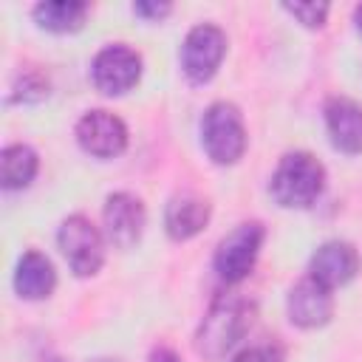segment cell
<instances>
[{
    "label": "cell",
    "mask_w": 362,
    "mask_h": 362,
    "mask_svg": "<svg viewBox=\"0 0 362 362\" xmlns=\"http://www.w3.org/2000/svg\"><path fill=\"white\" fill-rule=\"evenodd\" d=\"M201 144L215 164H235L246 150L243 119L235 105L215 102L201 119Z\"/></svg>",
    "instance_id": "cell-3"
},
{
    "label": "cell",
    "mask_w": 362,
    "mask_h": 362,
    "mask_svg": "<svg viewBox=\"0 0 362 362\" xmlns=\"http://www.w3.org/2000/svg\"><path fill=\"white\" fill-rule=\"evenodd\" d=\"M308 272L325 288H337V286H345L348 280L356 277V272H359V255L345 240H328V243H322L314 252Z\"/></svg>",
    "instance_id": "cell-10"
},
{
    "label": "cell",
    "mask_w": 362,
    "mask_h": 362,
    "mask_svg": "<svg viewBox=\"0 0 362 362\" xmlns=\"http://www.w3.org/2000/svg\"><path fill=\"white\" fill-rule=\"evenodd\" d=\"M235 362H280V354L272 348H246L235 356Z\"/></svg>",
    "instance_id": "cell-19"
},
{
    "label": "cell",
    "mask_w": 362,
    "mask_h": 362,
    "mask_svg": "<svg viewBox=\"0 0 362 362\" xmlns=\"http://www.w3.org/2000/svg\"><path fill=\"white\" fill-rule=\"evenodd\" d=\"M59 249L71 266L74 274L79 277H88V274H96L102 260H105V249H102V235L96 232V226L82 218V215H71L62 221L59 226Z\"/></svg>",
    "instance_id": "cell-4"
},
{
    "label": "cell",
    "mask_w": 362,
    "mask_h": 362,
    "mask_svg": "<svg viewBox=\"0 0 362 362\" xmlns=\"http://www.w3.org/2000/svg\"><path fill=\"white\" fill-rule=\"evenodd\" d=\"M90 74H93V85L102 93L116 96V93L130 90L139 82L141 57L127 45H107L96 54V59L90 65Z\"/></svg>",
    "instance_id": "cell-7"
},
{
    "label": "cell",
    "mask_w": 362,
    "mask_h": 362,
    "mask_svg": "<svg viewBox=\"0 0 362 362\" xmlns=\"http://www.w3.org/2000/svg\"><path fill=\"white\" fill-rule=\"evenodd\" d=\"M105 229L116 249H130L139 243L144 229V206L127 192H116L105 204Z\"/></svg>",
    "instance_id": "cell-9"
},
{
    "label": "cell",
    "mask_w": 362,
    "mask_h": 362,
    "mask_svg": "<svg viewBox=\"0 0 362 362\" xmlns=\"http://www.w3.org/2000/svg\"><path fill=\"white\" fill-rule=\"evenodd\" d=\"M325 184V170L322 164L308 156V153H288L274 175H272V195L280 206H291V209H303L311 206Z\"/></svg>",
    "instance_id": "cell-2"
},
{
    "label": "cell",
    "mask_w": 362,
    "mask_h": 362,
    "mask_svg": "<svg viewBox=\"0 0 362 362\" xmlns=\"http://www.w3.org/2000/svg\"><path fill=\"white\" fill-rule=\"evenodd\" d=\"M45 93H48V82H45L40 74L28 71V74L20 76V82H17V93H14L11 99H20V102H37V99H42Z\"/></svg>",
    "instance_id": "cell-18"
},
{
    "label": "cell",
    "mask_w": 362,
    "mask_h": 362,
    "mask_svg": "<svg viewBox=\"0 0 362 362\" xmlns=\"http://www.w3.org/2000/svg\"><path fill=\"white\" fill-rule=\"evenodd\" d=\"M76 141L96 158H113L127 147V127L107 110H90L76 124Z\"/></svg>",
    "instance_id": "cell-8"
},
{
    "label": "cell",
    "mask_w": 362,
    "mask_h": 362,
    "mask_svg": "<svg viewBox=\"0 0 362 362\" xmlns=\"http://www.w3.org/2000/svg\"><path fill=\"white\" fill-rule=\"evenodd\" d=\"M54 362H62V359H54Z\"/></svg>",
    "instance_id": "cell-24"
},
{
    "label": "cell",
    "mask_w": 362,
    "mask_h": 362,
    "mask_svg": "<svg viewBox=\"0 0 362 362\" xmlns=\"http://www.w3.org/2000/svg\"><path fill=\"white\" fill-rule=\"evenodd\" d=\"M331 314H334L331 288H325L314 277L300 280L288 291V317H291L294 325H300V328H317V325H325L331 320Z\"/></svg>",
    "instance_id": "cell-11"
},
{
    "label": "cell",
    "mask_w": 362,
    "mask_h": 362,
    "mask_svg": "<svg viewBox=\"0 0 362 362\" xmlns=\"http://www.w3.org/2000/svg\"><path fill=\"white\" fill-rule=\"evenodd\" d=\"M37 175V153L25 144H11L0 156V178L6 189H20L28 187L31 178Z\"/></svg>",
    "instance_id": "cell-16"
},
{
    "label": "cell",
    "mask_w": 362,
    "mask_h": 362,
    "mask_svg": "<svg viewBox=\"0 0 362 362\" xmlns=\"http://www.w3.org/2000/svg\"><path fill=\"white\" fill-rule=\"evenodd\" d=\"M260 243H263V226L260 223H240V226H235L218 243V252H215V269H218V274L226 283L243 280L252 272L255 260H257Z\"/></svg>",
    "instance_id": "cell-5"
},
{
    "label": "cell",
    "mask_w": 362,
    "mask_h": 362,
    "mask_svg": "<svg viewBox=\"0 0 362 362\" xmlns=\"http://www.w3.org/2000/svg\"><path fill=\"white\" fill-rule=\"evenodd\" d=\"M206 221H209V204L195 195L173 198L167 206V215H164V226L173 240H187V238L198 235L206 226Z\"/></svg>",
    "instance_id": "cell-14"
},
{
    "label": "cell",
    "mask_w": 362,
    "mask_h": 362,
    "mask_svg": "<svg viewBox=\"0 0 362 362\" xmlns=\"http://www.w3.org/2000/svg\"><path fill=\"white\" fill-rule=\"evenodd\" d=\"M288 14H294L303 25L308 28H317L325 23V14H328V3H286L283 6Z\"/></svg>",
    "instance_id": "cell-17"
},
{
    "label": "cell",
    "mask_w": 362,
    "mask_h": 362,
    "mask_svg": "<svg viewBox=\"0 0 362 362\" xmlns=\"http://www.w3.org/2000/svg\"><path fill=\"white\" fill-rule=\"evenodd\" d=\"M331 144L342 153H362V105L351 99H331L325 107Z\"/></svg>",
    "instance_id": "cell-12"
},
{
    "label": "cell",
    "mask_w": 362,
    "mask_h": 362,
    "mask_svg": "<svg viewBox=\"0 0 362 362\" xmlns=\"http://www.w3.org/2000/svg\"><path fill=\"white\" fill-rule=\"evenodd\" d=\"M85 17H88V3H79V0H51V3L34 6V20L42 28L57 31V34L82 28Z\"/></svg>",
    "instance_id": "cell-15"
},
{
    "label": "cell",
    "mask_w": 362,
    "mask_h": 362,
    "mask_svg": "<svg viewBox=\"0 0 362 362\" xmlns=\"http://www.w3.org/2000/svg\"><path fill=\"white\" fill-rule=\"evenodd\" d=\"M54 286H57V272H54L51 260L40 252H25L14 272L17 294L25 300H42L54 291Z\"/></svg>",
    "instance_id": "cell-13"
},
{
    "label": "cell",
    "mask_w": 362,
    "mask_h": 362,
    "mask_svg": "<svg viewBox=\"0 0 362 362\" xmlns=\"http://www.w3.org/2000/svg\"><path fill=\"white\" fill-rule=\"evenodd\" d=\"M223 54H226L223 31L218 25L201 23L187 34L181 45V68L192 82H206L215 76Z\"/></svg>",
    "instance_id": "cell-6"
},
{
    "label": "cell",
    "mask_w": 362,
    "mask_h": 362,
    "mask_svg": "<svg viewBox=\"0 0 362 362\" xmlns=\"http://www.w3.org/2000/svg\"><path fill=\"white\" fill-rule=\"evenodd\" d=\"M356 25H359V31H362V6H356Z\"/></svg>",
    "instance_id": "cell-22"
},
{
    "label": "cell",
    "mask_w": 362,
    "mask_h": 362,
    "mask_svg": "<svg viewBox=\"0 0 362 362\" xmlns=\"http://www.w3.org/2000/svg\"><path fill=\"white\" fill-rule=\"evenodd\" d=\"M252 317H255V305L240 297V294H221L201 328H198V337H195V348L198 354H204L206 359H221L252 325Z\"/></svg>",
    "instance_id": "cell-1"
},
{
    "label": "cell",
    "mask_w": 362,
    "mask_h": 362,
    "mask_svg": "<svg viewBox=\"0 0 362 362\" xmlns=\"http://www.w3.org/2000/svg\"><path fill=\"white\" fill-rule=\"evenodd\" d=\"M96 362H116V359H96Z\"/></svg>",
    "instance_id": "cell-23"
},
{
    "label": "cell",
    "mask_w": 362,
    "mask_h": 362,
    "mask_svg": "<svg viewBox=\"0 0 362 362\" xmlns=\"http://www.w3.org/2000/svg\"><path fill=\"white\" fill-rule=\"evenodd\" d=\"M133 11L141 17H164L170 11V3H136Z\"/></svg>",
    "instance_id": "cell-20"
},
{
    "label": "cell",
    "mask_w": 362,
    "mask_h": 362,
    "mask_svg": "<svg viewBox=\"0 0 362 362\" xmlns=\"http://www.w3.org/2000/svg\"><path fill=\"white\" fill-rule=\"evenodd\" d=\"M150 362H178V356L173 351H167V348H158V351H153Z\"/></svg>",
    "instance_id": "cell-21"
}]
</instances>
